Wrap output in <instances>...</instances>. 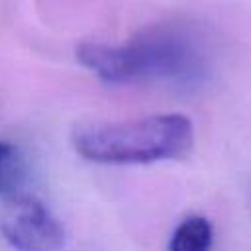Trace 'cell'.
Returning <instances> with one entry per match:
<instances>
[{
  "instance_id": "6da1fadb",
  "label": "cell",
  "mask_w": 251,
  "mask_h": 251,
  "mask_svg": "<svg viewBox=\"0 0 251 251\" xmlns=\"http://www.w3.org/2000/svg\"><path fill=\"white\" fill-rule=\"evenodd\" d=\"M192 122L182 114L90 124L76 127L73 135L78 155L104 165H143L180 159L192 149Z\"/></svg>"
},
{
  "instance_id": "7a4b0ae2",
  "label": "cell",
  "mask_w": 251,
  "mask_h": 251,
  "mask_svg": "<svg viewBox=\"0 0 251 251\" xmlns=\"http://www.w3.org/2000/svg\"><path fill=\"white\" fill-rule=\"evenodd\" d=\"M0 231L16 251H59L65 243L61 222L39 198L29 194L8 198L0 216Z\"/></svg>"
},
{
  "instance_id": "3957f363",
  "label": "cell",
  "mask_w": 251,
  "mask_h": 251,
  "mask_svg": "<svg viewBox=\"0 0 251 251\" xmlns=\"http://www.w3.org/2000/svg\"><path fill=\"white\" fill-rule=\"evenodd\" d=\"M76 59L90 69L102 80L127 82L141 76V63L135 43L133 45H104V43H80L76 47Z\"/></svg>"
},
{
  "instance_id": "277c9868",
  "label": "cell",
  "mask_w": 251,
  "mask_h": 251,
  "mask_svg": "<svg viewBox=\"0 0 251 251\" xmlns=\"http://www.w3.org/2000/svg\"><path fill=\"white\" fill-rule=\"evenodd\" d=\"M25 178L27 165L20 147L10 141H0V196L12 198L22 194Z\"/></svg>"
},
{
  "instance_id": "5b68a950",
  "label": "cell",
  "mask_w": 251,
  "mask_h": 251,
  "mask_svg": "<svg viewBox=\"0 0 251 251\" xmlns=\"http://www.w3.org/2000/svg\"><path fill=\"white\" fill-rule=\"evenodd\" d=\"M212 235L214 231L206 218L188 216L173 231L169 251H210Z\"/></svg>"
}]
</instances>
